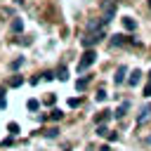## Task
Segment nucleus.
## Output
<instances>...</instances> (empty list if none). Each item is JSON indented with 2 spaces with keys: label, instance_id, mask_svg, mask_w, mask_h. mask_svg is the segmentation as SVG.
<instances>
[{
  "label": "nucleus",
  "instance_id": "obj_9",
  "mask_svg": "<svg viewBox=\"0 0 151 151\" xmlns=\"http://www.w3.org/2000/svg\"><path fill=\"white\" fill-rule=\"evenodd\" d=\"M123 26H125V31H134V28H137V21H134L132 17H125V19H123Z\"/></svg>",
  "mask_w": 151,
  "mask_h": 151
},
{
  "label": "nucleus",
  "instance_id": "obj_21",
  "mask_svg": "<svg viewBox=\"0 0 151 151\" xmlns=\"http://www.w3.org/2000/svg\"><path fill=\"white\" fill-rule=\"evenodd\" d=\"M7 106V99H5V90H0V109Z\"/></svg>",
  "mask_w": 151,
  "mask_h": 151
},
{
  "label": "nucleus",
  "instance_id": "obj_22",
  "mask_svg": "<svg viewBox=\"0 0 151 151\" xmlns=\"http://www.w3.org/2000/svg\"><path fill=\"white\" fill-rule=\"evenodd\" d=\"M21 64H24V59H14V61H12V71H17Z\"/></svg>",
  "mask_w": 151,
  "mask_h": 151
},
{
  "label": "nucleus",
  "instance_id": "obj_1",
  "mask_svg": "<svg viewBox=\"0 0 151 151\" xmlns=\"http://www.w3.org/2000/svg\"><path fill=\"white\" fill-rule=\"evenodd\" d=\"M116 12H118V0H101V21H104V26L116 17Z\"/></svg>",
  "mask_w": 151,
  "mask_h": 151
},
{
  "label": "nucleus",
  "instance_id": "obj_5",
  "mask_svg": "<svg viewBox=\"0 0 151 151\" xmlns=\"http://www.w3.org/2000/svg\"><path fill=\"white\" fill-rule=\"evenodd\" d=\"M125 83H127L130 87H134V85H139V83H142V71H137V68H134V71H132V73H130V76L125 78Z\"/></svg>",
  "mask_w": 151,
  "mask_h": 151
},
{
  "label": "nucleus",
  "instance_id": "obj_7",
  "mask_svg": "<svg viewBox=\"0 0 151 151\" xmlns=\"http://www.w3.org/2000/svg\"><path fill=\"white\" fill-rule=\"evenodd\" d=\"M127 109H130V101H123V104L116 109V113H111V116H116V118H123V116L127 113Z\"/></svg>",
  "mask_w": 151,
  "mask_h": 151
},
{
  "label": "nucleus",
  "instance_id": "obj_27",
  "mask_svg": "<svg viewBox=\"0 0 151 151\" xmlns=\"http://www.w3.org/2000/svg\"><path fill=\"white\" fill-rule=\"evenodd\" d=\"M14 2H24V0H14Z\"/></svg>",
  "mask_w": 151,
  "mask_h": 151
},
{
  "label": "nucleus",
  "instance_id": "obj_10",
  "mask_svg": "<svg viewBox=\"0 0 151 151\" xmlns=\"http://www.w3.org/2000/svg\"><path fill=\"white\" fill-rule=\"evenodd\" d=\"M87 83H90V76H85V78H78V80H76V90H78V92H83V90L87 87Z\"/></svg>",
  "mask_w": 151,
  "mask_h": 151
},
{
  "label": "nucleus",
  "instance_id": "obj_11",
  "mask_svg": "<svg viewBox=\"0 0 151 151\" xmlns=\"http://www.w3.org/2000/svg\"><path fill=\"white\" fill-rule=\"evenodd\" d=\"M61 118H64V113H61L59 109H52V111H50V116H47V120H54V123H59Z\"/></svg>",
  "mask_w": 151,
  "mask_h": 151
},
{
  "label": "nucleus",
  "instance_id": "obj_13",
  "mask_svg": "<svg viewBox=\"0 0 151 151\" xmlns=\"http://www.w3.org/2000/svg\"><path fill=\"white\" fill-rule=\"evenodd\" d=\"M21 83H24L21 76H12V78H9V87H21Z\"/></svg>",
  "mask_w": 151,
  "mask_h": 151
},
{
  "label": "nucleus",
  "instance_id": "obj_26",
  "mask_svg": "<svg viewBox=\"0 0 151 151\" xmlns=\"http://www.w3.org/2000/svg\"><path fill=\"white\" fill-rule=\"evenodd\" d=\"M99 151H111V146H109V144H104V146H101Z\"/></svg>",
  "mask_w": 151,
  "mask_h": 151
},
{
  "label": "nucleus",
  "instance_id": "obj_25",
  "mask_svg": "<svg viewBox=\"0 0 151 151\" xmlns=\"http://www.w3.org/2000/svg\"><path fill=\"white\" fill-rule=\"evenodd\" d=\"M144 97H151V83H149V85H144Z\"/></svg>",
  "mask_w": 151,
  "mask_h": 151
},
{
  "label": "nucleus",
  "instance_id": "obj_18",
  "mask_svg": "<svg viewBox=\"0 0 151 151\" xmlns=\"http://www.w3.org/2000/svg\"><path fill=\"white\" fill-rule=\"evenodd\" d=\"M7 132H9L12 137H14V134H19V125H17V123H9V125H7Z\"/></svg>",
  "mask_w": 151,
  "mask_h": 151
},
{
  "label": "nucleus",
  "instance_id": "obj_15",
  "mask_svg": "<svg viewBox=\"0 0 151 151\" xmlns=\"http://www.w3.org/2000/svg\"><path fill=\"white\" fill-rule=\"evenodd\" d=\"M97 134H99V137H109V134H111V130L101 123V125H97Z\"/></svg>",
  "mask_w": 151,
  "mask_h": 151
},
{
  "label": "nucleus",
  "instance_id": "obj_17",
  "mask_svg": "<svg viewBox=\"0 0 151 151\" xmlns=\"http://www.w3.org/2000/svg\"><path fill=\"white\" fill-rule=\"evenodd\" d=\"M40 132H42L45 137H57V134H59V130H57V127H47V130H40Z\"/></svg>",
  "mask_w": 151,
  "mask_h": 151
},
{
  "label": "nucleus",
  "instance_id": "obj_6",
  "mask_svg": "<svg viewBox=\"0 0 151 151\" xmlns=\"http://www.w3.org/2000/svg\"><path fill=\"white\" fill-rule=\"evenodd\" d=\"M125 73H127V66H118V68H116V76H113V83H116V85L125 83Z\"/></svg>",
  "mask_w": 151,
  "mask_h": 151
},
{
  "label": "nucleus",
  "instance_id": "obj_16",
  "mask_svg": "<svg viewBox=\"0 0 151 151\" xmlns=\"http://www.w3.org/2000/svg\"><path fill=\"white\" fill-rule=\"evenodd\" d=\"M21 28H24V21H21V19H14V21H12V33H19Z\"/></svg>",
  "mask_w": 151,
  "mask_h": 151
},
{
  "label": "nucleus",
  "instance_id": "obj_3",
  "mask_svg": "<svg viewBox=\"0 0 151 151\" xmlns=\"http://www.w3.org/2000/svg\"><path fill=\"white\" fill-rule=\"evenodd\" d=\"M134 40L132 38H127L125 33H116V35H111V45L113 47H130Z\"/></svg>",
  "mask_w": 151,
  "mask_h": 151
},
{
  "label": "nucleus",
  "instance_id": "obj_29",
  "mask_svg": "<svg viewBox=\"0 0 151 151\" xmlns=\"http://www.w3.org/2000/svg\"><path fill=\"white\" fill-rule=\"evenodd\" d=\"M146 2H149V7H151V0H146Z\"/></svg>",
  "mask_w": 151,
  "mask_h": 151
},
{
  "label": "nucleus",
  "instance_id": "obj_30",
  "mask_svg": "<svg viewBox=\"0 0 151 151\" xmlns=\"http://www.w3.org/2000/svg\"><path fill=\"white\" fill-rule=\"evenodd\" d=\"M149 142H151V137H149Z\"/></svg>",
  "mask_w": 151,
  "mask_h": 151
},
{
  "label": "nucleus",
  "instance_id": "obj_12",
  "mask_svg": "<svg viewBox=\"0 0 151 151\" xmlns=\"http://www.w3.org/2000/svg\"><path fill=\"white\" fill-rule=\"evenodd\" d=\"M54 78H59V80H66V78H68V71H66V66H59V68L54 71Z\"/></svg>",
  "mask_w": 151,
  "mask_h": 151
},
{
  "label": "nucleus",
  "instance_id": "obj_2",
  "mask_svg": "<svg viewBox=\"0 0 151 151\" xmlns=\"http://www.w3.org/2000/svg\"><path fill=\"white\" fill-rule=\"evenodd\" d=\"M94 61H97V52H94V50H85V52L80 54V59H78V73H85Z\"/></svg>",
  "mask_w": 151,
  "mask_h": 151
},
{
  "label": "nucleus",
  "instance_id": "obj_28",
  "mask_svg": "<svg viewBox=\"0 0 151 151\" xmlns=\"http://www.w3.org/2000/svg\"><path fill=\"white\" fill-rule=\"evenodd\" d=\"M149 80H151V71H149Z\"/></svg>",
  "mask_w": 151,
  "mask_h": 151
},
{
  "label": "nucleus",
  "instance_id": "obj_20",
  "mask_svg": "<svg viewBox=\"0 0 151 151\" xmlns=\"http://www.w3.org/2000/svg\"><path fill=\"white\" fill-rule=\"evenodd\" d=\"M54 101H57V97H54V94H47V97H45V104H47V106H52Z\"/></svg>",
  "mask_w": 151,
  "mask_h": 151
},
{
  "label": "nucleus",
  "instance_id": "obj_19",
  "mask_svg": "<svg viewBox=\"0 0 151 151\" xmlns=\"http://www.w3.org/2000/svg\"><path fill=\"white\" fill-rule=\"evenodd\" d=\"M94 99H97V101H104V99H106V92H104V90H99V92L94 94Z\"/></svg>",
  "mask_w": 151,
  "mask_h": 151
},
{
  "label": "nucleus",
  "instance_id": "obj_23",
  "mask_svg": "<svg viewBox=\"0 0 151 151\" xmlns=\"http://www.w3.org/2000/svg\"><path fill=\"white\" fill-rule=\"evenodd\" d=\"M78 104H80V99H76V97H71V99H68V106H71V109H76Z\"/></svg>",
  "mask_w": 151,
  "mask_h": 151
},
{
  "label": "nucleus",
  "instance_id": "obj_24",
  "mask_svg": "<svg viewBox=\"0 0 151 151\" xmlns=\"http://www.w3.org/2000/svg\"><path fill=\"white\" fill-rule=\"evenodd\" d=\"M52 78H54V73H50V71H45V73H42V80H52Z\"/></svg>",
  "mask_w": 151,
  "mask_h": 151
},
{
  "label": "nucleus",
  "instance_id": "obj_4",
  "mask_svg": "<svg viewBox=\"0 0 151 151\" xmlns=\"http://www.w3.org/2000/svg\"><path fill=\"white\" fill-rule=\"evenodd\" d=\"M149 118H151V101H146V104L139 109V113H137V120H134V123H137V127H142V125H144Z\"/></svg>",
  "mask_w": 151,
  "mask_h": 151
},
{
  "label": "nucleus",
  "instance_id": "obj_8",
  "mask_svg": "<svg viewBox=\"0 0 151 151\" xmlns=\"http://www.w3.org/2000/svg\"><path fill=\"white\" fill-rule=\"evenodd\" d=\"M109 118H111V111H99V113L94 116V123H97V125H101V123H106Z\"/></svg>",
  "mask_w": 151,
  "mask_h": 151
},
{
  "label": "nucleus",
  "instance_id": "obj_14",
  "mask_svg": "<svg viewBox=\"0 0 151 151\" xmlns=\"http://www.w3.org/2000/svg\"><path fill=\"white\" fill-rule=\"evenodd\" d=\"M26 109H28V111H38V109H40V101H38V99H28V101H26Z\"/></svg>",
  "mask_w": 151,
  "mask_h": 151
}]
</instances>
